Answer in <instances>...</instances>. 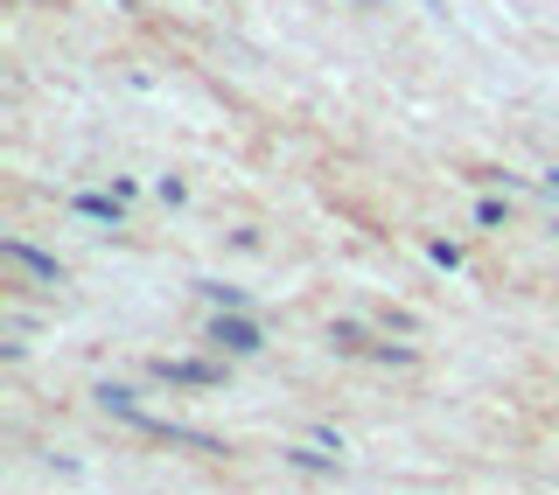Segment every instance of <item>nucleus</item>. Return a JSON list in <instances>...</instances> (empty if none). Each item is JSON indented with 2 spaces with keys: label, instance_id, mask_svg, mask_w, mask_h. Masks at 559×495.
<instances>
[{
  "label": "nucleus",
  "instance_id": "nucleus-1",
  "mask_svg": "<svg viewBox=\"0 0 559 495\" xmlns=\"http://www.w3.org/2000/svg\"><path fill=\"white\" fill-rule=\"evenodd\" d=\"M127 426L140 433V439H162V447H189V454H224V439L217 433H197V426H175V419H154V412H127Z\"/></svg>",
  "mask_w": 559,
  "mask_h": 495
},
{
  "label": "nucleus",
  "instance_id": "nucleus-2",
  "mask_svg": "<svg viewBox=\"0 0 559 495\" xmlns=\"http://www.w3.org/2000/svg\"><path fill=\"white\" fill-rule=\"evenodd\" d=\"M210 342H217L224 349V357H259V349H266V335H259V322H252V314H245V307H217V314H210Z\"/></svg>",
  "mask_w": 559,
  "mask_h": 495
},
{
  "label": "nucleus",
  "instance_id": "nucleus-3",
  "mask_svg": "<svg viewBox=\"0 0 559 495\" xmlns=\"http://www.w3.org/2000/svg\"><path fill=\"white\" fill-rule=\"evenodd\" d=\"M154 377H162V384H189V391H217L224 363H168V357H154Z\"/></svg>",
  "mask_w": 559,
  "mask_h": 495
},
{
  "label": "nucleus",
  "instance_id": "nucleus-4",
  "mask_svg": "<svg viewBox=\"0 0 559 495\" xmlns=\"http://www.w3.org/2000/svg\"><path fill=\"white\" fill-rule=\"evenodd\" d=\"M0 258H8V265H22L28 279H43V287H63V265L49 258V252H35V244H22V238H8V244H0Z\"/></svg>",
  "mask_w": 559,
  "mask_h": 495
},
{
  "label": "nucleus",
  "instance_id": "nucleus-5",
  "mask_svg": "<svg viewBox=\"0 0 559 495\" xmlns=\"http://www.w3.org/2000/svg\"><path fill=\"white\" fill-rule=\"evenodd\" d=\"M70 209H78L84 224H112V231L127 224V196H119V189L112 196H70Z\"/></svg>",
  "mask_w": 559,
  "mask_h": 495
},
{
  "label": "nucleus",
  "instance_id": "nucleus-6",
  "mask_svg": "<svg viewBox=\"0 0 559 495\" xmlns=\"http://www.w3.org/2000/svg\"><path fill=\"white\" fill-rule=\"evenodd\" d=\"M329 342H336L343 357H364V349H371V342H364V328H357V322H329Z\"/></svg>",
  "mask_w": 559,
  "mask_h": 495
},
{
  "label": "nucleus",
  "instance_id": "nucleus-7",
  "mask_svg": "<svg viewBox=\"0 0 559 495\" xmlns=\"http://www.w3.org/2000/svg\"><path fill=\"white\" fill-rule=\"evenodd\" d=\"M343 454V447H336ZM336 454H314V447H287V461L294 468H308V474H336Z\"/></svg>",
  "mask_w": 559,
  "mask_h": 495
},
{
  "label": "nucleus",
  "instance_id": "nucleus-8",
  "mask_svg": "<svg viewBox=\"0 0 559 495\" xmlns=\"http://www.w3.org/2000/svg\"><path fill=\"white\" fill-rule=\"evenodd\" d=\"M98 405H105V412H119V419H127L133 412V391H127V384H98V391H92Z\"/></svg>",
  "mask_w": 559,
  "mask_h": 495
},
{
  "label": "nucleus",
  "instance_id": "nucleus-9",
  "mask_svg": "<svg viewBox=\"0 0 559 495\" xmlns=\"http://www.w3.org/2000/svg\"><path fill=\"white\" fill-rule=\"evenodd\" d=\"M476 224H483V231H503V224H511V203L483 196V203H476Z\"/></svg>",
  "mask_w": 559,
  "mask_h": 495
},
{
  "label": "nucleus",
  "instance_id": "nucleus-10",
  "mask_svg": "<svg viewBox=\"0 0 559 495\" xmlns=\"http://www.w3.org/2000/svg\"><path fill=\"white\" fill-rule=\"evenodd\" d=\"M203 300H217V307H245V293L224 287V279H203Z\"/></svg>",
  "mask_w": 559,
  "mask_h": 495
},
{
  "label": "nucleus",
  "instance_id": "nucleus-11",
  "mask_svg": "<svg viewBox=\"0 0 559 495\" xmlns=\"http://www.w3.org/2000/svg\"><path fill=\"white\" fill-rule=\"evenodd\" d=\"M546 189H552V196H559V168H546Z\"/></svg>",
  "mask_w": 559,
  "mask_h": 495
},
{
  "label": "nucleus",
  "instance_id": "nucleus-12",
  "mask_svg": "<svg viewBox=\"0 0 559 495\" xmlns=\"http://www.w3.org/2000/svg\"><path fill=\"white\" fill-rule=\"evenodd\" d=\"M552 231H559V224H552Z\"/></svg>",
  "mask_w": 559,
  "mask_h": 495
}]
</instances>
